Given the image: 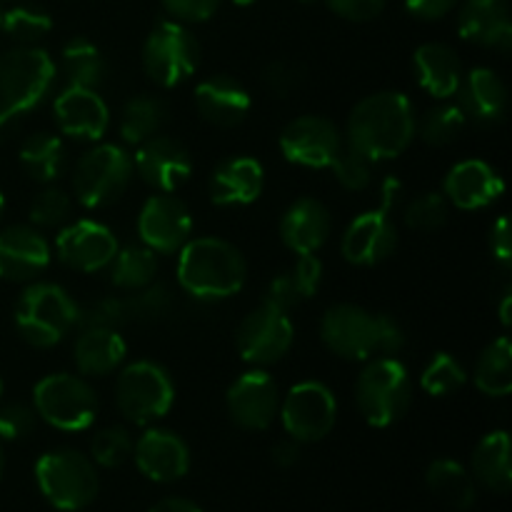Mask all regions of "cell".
I'll use <instances>...</instances> for the list:
<instances>
[{
	"mask_svg": "<svg viewBox=\"0 0 512 512\" xmlns=\"http://www.w3.org/2000/svg\"><path fill=\"white\" fill-rule=\"evenodd\" d=\"M510 313H512V295L505 293L503 305H500V320H503L505 328H510V323H512V315Z\"/></svg>",
	"mask_w": 512,
	"mask_h": 512,
	"instance_id": "58",
	"label": "cell"
},
{
	"mask_svg": "<svg viewBox=\"0 0 512 512\" xmlns=\"http://www.w3.org/2000/svg\"><path fill=\"white\" fill-rule=\"evenodd\" d=\"M35 480L43 498L58 510H83L98 498V470L93 460L78 450L60 448L40 455L35 463Z\"/></svg>",
	"mask_w": 512,
	"mask_h": 512,
	"instance_id": "6",
	"label": "cell"
},
{
	"mask_svg": "<svg viewBox=\"0 0 512 512\" xmlns=\"http://www.w3.org/2000/svg\"><path fill=\"white\" fill-rule=\"evenodd\" d=\"M425 483H428V490L435 498H440L445 505L455 510L473 508L475 500H478V488H475L473 475L458 460H433L428 473H425Z\"/></svg>",
	"mask_w": 512,
	"mask_h": 512,
	"instance_id": "32",
	"label": "cell"
},
{
	"mask_svg": "<svg viewBox=\"0 0 512 512\" xmlns=\"http://www.w3.org/2000/svg\"><path fill=\"white\" fill-rule=\"evenodd\" d=\"M70 213H73L70 195L65 190L53 188V185L40 190L30 203V223L35 228H60V225L68 223Z\"/></svg>",
	"mask_w": 512,
	"mask_h": 512,
	"instance_id": "41",
	"label": "cell"
},
{
	"mask_svg": "<svg viewBox=\"0 0 512 512\" xmlns=\"http://www.w3.org/2000/svg\"><path fill=\"white\" fill-rule=\"evenodd\" d=\"M505 183L493 165L485 160H463L445 175L443 195L460 210H480L503 195Z\"/></svg>",
	"mask_w": 512,
	"mask_h": 512,
	"instance_id": "23",
	"label": "cell"
},
{
	"mask_svg": "<svg viewBox=\"0 0 512 512\" xmlns=\"http://www.w3.org/2000/svg\"><path fill=\"white\" fill-rule=\"evenodd\" d=\"M290 273H293V280L298 285L303 300L313 298L320 290V283H323V263H320V258L315 253L300 255L298 263L290 268Z\"/></svg>",
	"mask_w": 512,
	"mask_h": 512,
	"instance_id": "49",
	"label": "cell"
},
{
	"mask_svg": "<svg viewBox=\"0 0 512 512\" xmlns=\"http://www.w3.org/2000/svg\"><path fill=\"white\" fill-rule=\"evenodd\" d=\"M133 458L140 473L153 483H175L190 468L188 443L173 430H145L133 443Z\"/></svg>",
	"mask_w": 512,
	"mask_h": 512,
	"instance_id": "20",
	"label": "cell"
},
{
	"mask_svg": "<svg viewBox=\"0 0 512 512\" xmlns=\"http://www.w3.org/2000/svg\"><path fill=\"white\" fill-rule=\"evenodd\" d=\"M110 283L118 290L133 293V290L145 288L155 283L158 275V253H153L145 245H125L118 248L115 258L110 260Z\"/></svg>",
	"mask_w": 512,
	"mask_h": 512,
	"instance_id": "37",
	"label": "cell"
},
{
	"mask_svg": "<svg viewBox=\"0 0 512 512\" xmlns=\"http://www.w3.org/2000/svg\"><path fill=\"white\" fill-rule=\"evenodd\" d=\"M125 305H128L130 323L133 320H160L173 308V293H170L168 285L150 283L125 295Z\"/></svg>",
	"mask_w": 512,
	"mask_h": 512,
	"instance_id": "44",
	"label": "cell"
},
{
	"mask_svg": "<svg viewBox=\"0 0 512 512\" xmlns=\"http://www.w3.org/2000/svg\"><path fill=\"white\" fill-rule=\"evenodd\" d=\"M193 218L188 205L173 193H155L143 203L138 215V235L145 248L173 255L190 240Z\"/></svg>",
	"mask_w": 512,
	"mask_h": 512,
	"instance_id": "15",
	"label": "cell"
},
{
	"mask_svg": "<svg viewBox=\"0 0 512 512\" xmlns=\"http://www.w3.org/2000/svg\"><path fill=\"white\" fill-rule=\"evenodd\" d=\"M263 83H265V88L270 90V93H275V95H280V98H283V95H288L290 90L298 88L300 70L295 68V65L283 63V60H275V63L265 65Z\"/></svg>",
	"mask_w": 512,
	"mask_h": 512,
	"instance_id": "51",
	"label": "cell"
},
{
	"mask_svg": "<svg viewBox=\"0 0 512 512\" xmlns=\"http://www.w3.org/2000/svg\"><path fill=\"white\" fill-rule=\"evenodd\" d=\"M280 420L288 438L303 443H318L333 430L338 420V400L333 390L320 380H303L280 398Z\"/></svg>",
	"mask_w": 512,
	"mask_h": 512,
	"instance_id": "11",
	"label": "cell"
},
{
	"mask_svg": "<svg viewBox=\"0 0 512 512\" xmlns=\"http://www.w3.org/2000/svg\"><path fill=\"white\" fill-rule=\"evenodd\" d=\"M475 385L488 398H505L512 390V345L508 335L488 345L475 363Z\"/></svg>",
	"mask_w": 512,
	"mask_h": 512,
	"instance_id": "36",
	"label": "cell"
},
{
	"mask_svg": "<svg viewBox=\"0 0 512 512\" xmlns=\"http://www.w3.org/2000/svg\"><path fill=\"white\" fill-rule=\"evenodd\" d=\"M90 455H93V463L103 465V468H118L133 455V438L120 425H110L93 435Z\"/></svg>",
	"mask_w": 512,
	"mask_h": 512,
	"instance_id": "42",
	"label": "cell"
},
{
	"mask_svg": "<svg viewBox=\"0 0 512 512\" xmlns=\"http://www.w3.org/2000/svg\"><path fill=\"white\" fill-rule=\"evenodd\" d=\"M270 455H273V463L278 465V468H293V465L300 460V443L293 438L280 440Z\"/></svg>",
	"mask_w": 512,
	"mask_h": 512,
	"instance_id": "56",
	"label": "cell"
},
{
	"mask_svg": "<svg viewBox=\"0 0 512 512\" xmlns=\"http://www.w3.org/2000/svg\"><path fill=\"white\" fill-rule=\"evenodd\" d=\"M450 203L443 193H420L418 198L405 205V225L413 230H438L448 220Z\"/></svg>",
	"mask_w": 512,
	"mask_h": 512,
	"instance_id": "45",
	"label": "cell"
},
{
	"mask_svg": "<svg viewBox=\"0 0 512 512\" xmlns=\"http://www.w3.org/2000/svg\"><path fill=\"white\" fill-rule=\"evenodd\" d=\"M265 188V170L255 158H230L215 168L210 178V200L220 208H240L260 198Z\"/></svg>",
	"mask_w": 512,
	"mask_h": 512,
	"instance_id": "27",
	"label": "cell"
},
{
	"mask_svg": "<svg viewBox=\"0 0 512 512\" xmlns=\"http://www.w3.org/2000/svg\"><path fill=\"white\" fill-rule=\"evenodd\" d=\"M395 248H398V228H395L390 213H383V210L360 213L345 228L343 240H340L343 258L360 268L383 263L395 253Z\"/></svg>",
	"mask_w": 512,
	"mask_h": 512,
	"instance_id": "19",
	"label": "cell"
},
{
	"mask_svg": "<svg viewBox=\"0 0 512 512\" xmlns=\"http://www.w3.org/2000/svg\"><path fill=\"white\" fill-rule=\"evenodd\" d=\"M55 253L65 268L78 273H100L118 253V238L108 225L83 218L60 230Z\"/></svg>",
	"mask_w": 512,
	"mask_h": 512,
	"instance_id": "16",
	"label": "cell"
},
{
	"mask_svg": "<svg viewBox=\"0 0 512 512\" xmlns=\"http://www.w3.org/2000/svg\"><path fill=\"white\" fill-rule=\"evenodd\" d=\"M278 143L288 163L300 168H330L345 138L325 115H300L285 125Z\"/></svg>",
	"mask_w": 512,
	"mask_h": 512,
	"instance_id": "14",
	"label": "cell"
},
{
	"mask_svg": "<svg viewBox=\"0 0 512 512\" xmlns=\"http://www.w3.org/2000/svg\"><path fill=\"white\" fill-rule=\"evenodd\" d=\"M418 135V118L410 98L400 90H380L360 100L345 125V143L373 163L393 160Z\"/></svg>",
	"mask_w": 512,
	"mask_h": 512,
	"instance_id": "1",
	"label": "cell"
},
{
	"mask_svg": "<svg viewBox=\"0 0 512 512\" xmlns=\"http://www.w3.org/2000/svg\"><path fill=\"white\" fill-rule=\"evenodd\" d=\"M330 168H333L335 180H338L345 190H365L373 183L375 163L348 143H343V148L335 155Z\"/></svg>",
	"mask_w": 512,
	"mask_h": 512,
	"instance_id": "43",
	"label": "cell"
},
{
	"mask_svg": "<svg viewBox=\"0 0 512 512\" xmlns=\"http://www.w3.org/2000/svg\"><path fill=\"white\" fill-rule=\"evenodd\" d=\"M235 5H238V8H248V5H253L255 0H233Z\"/></svg>",
	"mask_w": 512,
	"mask_h": 512,
	"instance_id": "59",
	"label": "cell"
},
{
	"mask_svg": "<svg viewBox=\"0 0 512 512\" xmlns=\"http://www.w3.org/2000/svg\"><path fill=\"white\" fill-rule=\"evenodd\" d=\"M128 355L123 335L103 325H83L73 345L75 368L85 378H105L123 365Z\"/></svg>",
	"mask_w": 512,
	"mask_h": 512,
	"instance_id": "28",
	"label": "cell"
},
{
	"mask_svg": "<svg viewBox=\"0 0 512 512\" xmlns=\"http://www.w3.org/2000/svg\"><path fill=\"white\" fill-rule=\"evenodd\" d=\"M465 123H468V118H465L463 108L458 103L440 100L435 108H430L423 115V120L418 125V133L428 145H450L463 133Z\"/></svg>",
	"mask_w": 512,
	"mask_h": 512,
	"instance_id": "39",
	"label": "cell"
},
{
	"mask_svg": "<svg viewBox=\"0 0 512 512\" xmlns=\"http://www.w3.org/2000/svg\"><path fill=\"white\" fill-rule=\"evenodd\" d=\"M3 468H5V455H3V448H0V475H3Z\"/></svg>",
	"mask_w": 512,
	"mask_h": 512,
	"instance_id": "61",
	"label": "cell"
},
{
	"mask_svg": "<svg viewBox=\"0 0 512 512\" xmlns=\"http://www.w3.org/2000/svg\"><path fill=\"white\" fill-rule=\"evenodd\" d=\"M265 305H273V308L283 310V313H290L295 305L303 303V295H300L298 285H295L293 273L285 270V273H278L268 283V290H265Z\"/></svg>",
	"mask_w": 512,
	"mask_h": 512,
	"instance_id": "48",
	"label": "cell"
},
{
	"mask_svg": "<svg viewBox=\"0 0 512 512\" xmlns=\"http://www.w3.org/2000/svg\"><path fill=\"white\" fill-rule=\"evenodd\" d=\"M55 123L60 133L75 140H100L110 125V110L95 88L65 85L53 103Z\"/></svg>",
	"mask_w": 512,
	"mask_h": 512,
	"instance_id": "21",
	"label": "cell"
},
{
	"mask_svg": "<svg viewBox=\"0 0 512 512\" xmlns=\"http://www.w3.org/2000/svg\"><path fill=\"white\" fill-rule=\"evenodd\" d=\"M178 23H205L218 13L223 0H160Z\"/></svg>",
	"mask_w": 512,
	"mask_h": 512,
	"instance_id": "47",
	"label": "cell"
},
{
	"mask_svg": "<svg viewBox=\"0 0 512 512\" xmlns=\"http://www.w3.org/2000/svg\"><path fill=\"white\" fill-rule=\"evenodd\" d=\"M325 348L343 360H370L378 355V313L360 305H333L320 320Z\"/></svg>",
	"mask_w": 512,
	"mask_h": 512,
	"instance_id": "13",
	"label": "cell"
},
{
	"mask_svg": "<svg viewBox=\"0 0 512 512\" xmlns=\"http://www.w3.org/2000/svg\"><path fill=\"white\" fill-rule=\"evenodd\" d=\"M458 105L463 108L465 118L475 123L495 125L508 113V88L503 78L493 68H473L460 80Z\"/></svg>",
	"mask_w": 512,
	"mask_h": 512,
	"instance_id": "29",
	"label": "cell"
},
{
	"mask_svg": "<svg viewBox=\"0 0 512 512\" xmlns=\"http://www.w3.org/2000/svg\"><path fill=\"white\" fill-rule=\"evenodd\" d=\"M168 115V105L158 95H135L120 113V138L128 145L145 143L165 128Z\"/></svg>",
	"mask_w": 512,
	"mask_h": 512,
	"instance_id": "34",
	"label": "cell"
},
{
	"mask_svg": "<svg viewBox=\"0 0 512 512\" xmlns=\"http://www.w3.org/2000/svg\"><path fill=\"white\" fill-rule=\"evenodd\" d=\"M490 250H493V258L498 260L503 268L512 265V235H510V223L505 215H500L498 220L490 228Z\"/></svg>",
	"mask_w": 512,
	"mask_h": 512,
	"instance_id": "53",
	"label": "cell"
},
{
	"mask_svg": "<svg viewBox=\"0 0 512 512\" xmlns=\"http://www.w3.org/2000/svg\"><path fill=\"white\" fill-rule=\"evenodd\" d=\"M465 383H468V370L450 353L433 355L423 373H420V388L433 395V398L458 393Z\"/></svg>",
	"mask_w": 512,
	"mask_h": 512,
	"instance_id": "40",
	"label": "cell"
},
{
	"mask_svg": "<svg viewBox=\"0 0 512 512\" xmlns=\"http://www.w3.org/2000/svg\"><path fill=\"white\" fill-rule=\"evenodd\" d=\"M458 5V0H405V10L418 20H440Z\"/></svg>",
	"mask_w": 512,
	"mask_h": 512,
	"instance_id": "54",
	"label": "cell"
},
{
	"mask_svg": "<svg viewBox=\"0 0 512 512\" xmlns=\"http://www.w3.org/2000/svg\"><path fill=\"white\" fill-rule=\"evenodd\" d=\"M33 408L43 423L63 433H80L98 418V393L80 375L53 373L38 380Z\"/></svg>",
	"mask_w": 512,
	"mask_h": 512,
	"instance_id": "7",
	"label": "cell"
},
{
	"mask_svg": "<svg viewBox=\"0 0 512 512\" xmlns=\"http://www.w3.org/2000/svg\"><path fill=\"white\" fill-rule=\"evenodd\" d=\"M0 398H3V383H0Z\"/></svg>",
	"mask_w": 512,
	"mask_h": 512,
	"instance_id": "62",
	"label": "cell"
},
{
	"mask_svg": "<svg viewBox=\"0 0 512 512\" xmlns=\"http://www.w3.org/2000/svg\"><path fill=\"white\" fill-rule=\"evenodd\" d=\"M18 158L25 175L33 178L35 183L45 185L58 180L63 175L65 163H68L63 140L53 133H35L30 138H25V143L20 145Z\"/></svg>",
	"mask_w": 512,
	"mask_h": 512,
	"instance_id": "33",
	"label": "cell"
},
{
	"mask_svg": "<svg viewBox=\"0 0 512 512\" xmlns=\"http://www.w3.org/2000/svg\"><path fill=\"white\" fill-rule=\"evenodd\" d=\"M413 70L418 85L435 100H450L463 80L458 53L445 43H425L415 50Z\"/></svg>",
	"mask_w": 512,
	"mask_h": 512,
	"instance_id": "30",
	"label": "cell"
},
{
	"mask_svg": "<svg viewBox=\"0 0 512 512\" xmlns=\"http://www.w3.org/2000/svg\"><path fill=\"white\" fill-rule=\"evenodd\" d=\"M133 178V155L113 143H100L80 155L73 168V193L83 208H105L120 200Z\"/></svg>",
	"mask_w": 512,
	"mask_h": 512,
	"instance_id": "9",
	"label": "cell"
},
{
	"mask_svg": "<svg viewBox=\"0 0 512 512\" xmlns=\"http://www.w3.org/2000/svg\"><path fill=\"white\" fill-rule=\"evenodd\" d=\"M175 403V383L163 365L135 360L115 380V405L135 425H150L165 418Z\"/></svg>",
	"mask_w": 512,
	"mask_h": 512,
	"instance_id": "8",
	"label": "cell"
},
{
	"mask_svg": "<svg viewBox=\"0 0 512 512\" xmlns=\"http://www.w3.org/2000/svg\"><path fill=\"white\" fill-rule=\"evenodd\" d=\"M80 325V308L58 283H33L15 305V328L33 348H53Z\"/></svg>",
	"mask_w": 512,
	"mask_h": 512,
	"instance_id": "4",
	"label": "cell"
},
{
	"mask_svg": "<svg viewBox=\"0 0 512 512\" xmlns=\"http://www.w3.org/2000/svg\"><path fill=\"white\" fill-rule=\"evenodd\" d=\"M0 28L18 45H38L53 30V18L35 5H18L0 15Z\"/></svg>",
	"mask_w": 512,
	"mask_h": 512,
	"instance_id": "38",
	"label": "cell"
},
{
	"mask_svg": "<svg viewBox=\"0 0 512 512\" xmlns=\"http://www.w3.org/2000/svg\"><path fill=\"white\" fill-rule=\"evenodd\" d=\"M250 93L230 75H210L195 88V108L205 123L215 128H235L250 113Z\"/></svg>",
	"mask_w": 512,
	"mask_h": 512,
	"instance_id": "25",
	"label": "cell"
},
{
	"mask_svg": "<svg viewBox=\"0 0 512 512\" xmlns=\"http://www.w3.org/2000/svg\"><path fill=\"white\" fill-rule=\"evenodd\" d=\"M3 213H5V195L3 190H0V218H3Z\"/></svg>",
	"mask_w": 512,
	"mask_h": 512,
	"instance_id": "60",
	"label": "cell"
},
{
	"mask_svg": "<svg viewBox=\"0 0 512 512\" xmlns=\"http://www.w3.org/2000/svg\"><path fill=\"white\" fill-rule=\"evenodd\" d=\"M458 33L480 48L508 53L512 48V20L508 0H463Z\"/></svg>",
	"mask_w": 512,
	"mask_h": 512,
	"instance_id": "24",
	"label": "cell"
},
{
	"mask_svg": "<svg viewBox=\"0 0 512 512\" xmlns=\"http://www.w3.org/2000/svg\"><path fill=\"white\" fill-rule=\"evenodd\" d=\"M143 70L160 88H178L200 65V43L178 20H163L143 43Z\"/></svg>",
	"mask_w": 512,
	"mask_h": 512,
	"instance_id": "10",
	"label": "cell"
},
{
	"mask_svg": "<svg viewBox=\"0 0 512 512\" xmlns=\"http://www.w3.org/2000/svg\"><path fill=\"white\" fill-rule=\"evenodd\" d=\"M293 335L295 330L288 313L263 303L253 313L245 315L243 323L238 325L235 345L245 363L255 365V368H268L288 355Z\"/></svg>",
	"mask_w": 512,
	"mask_h": 512,
	"instance_id": "12",
	"label": "cell"
},
{
	"mask_svg": "<svg viewBox=\"0 0 512 512\" xmlns=\"http://www.w3.org/2000/svg\"><path fill=\"white\" fill-rule=\"evenodd\" d=\"M225 405L238 428L268 430L280 410L278 383L265 370H248L228 388Z\"/></svg>",
	"mask_w": 512,
	"mask_h": 512,
	"instance_id": "18",
	"label": "cell"
},
{
	"mask_svg": "<svg viewBox=\"0 0 512 512\" xmlns=\"http://www.w3.org/2000/svg\"><path fill=\"white\" fill-rule=\"evenodd\" d=\"M405 345V330L393 315L378 313V355H398Z\"/></svg>",
	"mask_w": 512,
	"mask_h": 512,
	"instance_id": "52",
	"label": "cell"
},
{
	"mask_svg": "<svg viewBox=\"0 0 512 512\" xmlns=\"http://www.w3.org/2000/svg\"><path fill=\"white\" fill-rule=\"evenodd\" d=\"M178 283L198 300H225L243 290L248 265L223 238H193L178 250Z\"/></svg>",
	"mask_w": 512,
	"mask_h": 512,
	"instance_id": "3",
	"label": "cell"
},
{
	"mask_svg": "<svg viewBox=\"0 0 512 512\" xmlns=\"http://www.w3.org/2000/svg\"><path fill=\"white\" fill-rule=\"evenodd\" d=\"M60 70L65 85L73 88H98L105 80V58L98 45L88 38H73L63 45L60 53Z\"/></svg>",
	"mask_w": 512,
	"mask_h": 512,
	"instance_id": "35",
	"label": "cell"
},
{
	"mask_svg": "<svg viewBox=\"0 0 512 512\" xmlns=\"http://www.w3.org/2000/svg\"><path fill=\"white\" fill-rule=\"evenodd\" d=\"M355 403L373 428H390L408 413L413 403L410 373L395 355H378L360 370L355 380Z\"/></svg>",
	"mask_w": 512,
	"mask_h": 512,
	"instance_id": "5",
	"label": "cell"
},
{
	"mask_svg": "<svg viewBox=\"0 0 512 512\" xmlns=\"http://www.w3.org/2000/svg\"><path fill=\"white\" fill-rule=\"evenodd\" d=\"M133 170L155 193H175L193 173V158L183 143L158 133L138 145Z\"/></svg>",
	"mask_w": 512,
	"mask_h": 512,
	"instance_id": "17",
	"label": "cell"
},
{
	"mask_svg": "<svg viewBox=\"0 0 512 512\" xmlns=\"http://www.w3.org/2000/svg\"><path fill=\"white\" fill-rule=\"evenodd\" d=\"M148 512H203V510L185 498H165L160 500V503H155Z\"/></svg>",
	"mask_w": 512,
	"mask_h": 512,
	"instance_id": "57",
	"label": "cell"
},
{
	"mask_svg": "<svg viewBox=\"0 0 512 512\" xmlns=\"http://www.w3.org/2000/svg\"><path fill=\"white\" fill-rule=\"evenodd\" d=\"M50 265V245L38 228L13 225L0 233V278L30 283Z\"/></svg>",
	"mask_w": 512,
	"mask_h": 512,
	"instance_id": "22",
	"label": "cell"
},
{
	"mask_svg": "<svg viewBox=\"0 0 512 512\" xmlns=\"http://www.w3.org/2000/svg\"><path fill=\"white\" fill-rule=\"evenodd\" d=\"M0 15H3V13H0Z\"/></svg>",
	"mask_w": 512,
	"mask_h": 512,
	"instance_id": "63",
	"label": "cell"
},
{
	"mask_svg": "<svg viewBox=\"0 0 512 512\" xmlns=\"http://www.w3.org/2000/svg\"><path fill=\"white\" fill-rule=\"evenodd\" d=\"M280 240L298 255L318 253L330 238V210L318 198H298L280 218Z\"/></svg>",
	"mask_w": 512,
	"mask_h": 512,
	"instance_id": "26",
	"label": "cell"
},
{
	"mask_svg": "<svg viewBox=\"0 0 512 512\" xmlns=\"http://www.w3.org/2000/svg\"><path fill=\"white\" fill-rule=\"evenodd\" d=\"M388 0H325L330 10L335 15L345 20H353V23H368V20L378 18L385 10Z\"/></svg>",
	"mask_w": 512,
	"mask_h": 512,
	"instance_id": "50",
	"label": "cell"
},
{
	"mask_svg": "<svg viewBox=\"0 0 512 512\" xmlns=\"http://www.w3.org/2000/svg\"><path fill=\"white\" fill-rule=\"evenodd\" d=\"M38 425V413L25 403H5L0 405V438L3 440H23Z\"/></svg>",
	"mask_w": 512,
	"mask_h": 512,
	"instance_id": "46",
	"label": "cell"
},
{
	"mask_svg": "<svg viewBox=\"0 0 512 512\" xmlns=\"http://www.w3.org/2000/svg\"><path fill=\"white\" fill-rule=\"evenodd\" d=\"M400 198H403V183H400L395 175H390V178L383 180V185H380V208L383 213H393L395 205L400 203Z\"/></svg>",
	"mask_w": 512,
	"mask_h": 512,
	"instance_id": "55",
	"label": "cell"
},
{
	"mask_svg": "<svg viewBox=\"0 0 512 512\" xmlns=\"http://www.w3.org/2000/svg\"><path fill=\"white\" fill-rule=\"evenodd\" d=\"M55 78L58 65L38 45H18L0 55V140L48 98Z\"/></svg>",
	"mask_w": 512,
	"mask_h": 512,
	"instance_id": "2",
	"label": "cell"
},
{
	"mask_svg": "<svg viewBox=\"0 0 512 512\" xmlns=\"http://www.w3.org/2000/svg\"><path fill=\"white\" fill-rule=\"evenodd\" d=\"M473 480L493 493L505 495L512 488L510 465V435L505 430H493L485 435L473 450Z\"/></svg>",
	"mask_w": 512,
	"mask_h": 512,
	"instance_id": "31",
	"label": "cell"
}]
</instances>
